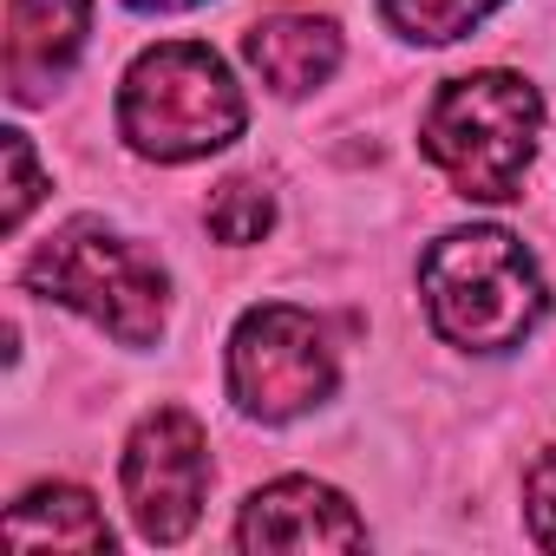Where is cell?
Instances as JSON below:
<instances>
[{"label": "cell", "mask_w": 556, "mask_h": 556, "mask_svg": "<svg viewBox=\"0 0 556 556\" xmlns=\"http://www.w3.org/2000/svg\"><path fill=\"white\" fill-rule=\"evenodd\" d=\"M419 295H426L432 328L465 354L517 348L549 308L530 249L517 236H504V229H452V236H439L426 249V262H419Z\"/></svg>", "instance_id": "6da1fadb"}, {"label": "cell", "mask_w": 556, "mask_h": 556, "mask_svg": "<svg viewBox=\"0 0 556 556\" xmlns=\"http://www.w3.org/2000/svg\"><path fill=\"white\" fill-rule=\"evenodd\" d=\"M249 105L229 79V66L197 47V40H164L131 60L125 92H118V131L138 157L157 164H190L242 138Z\"/></svg>", "instance_id": "7a4b0ae2"}, {"label": "cell", "mask_w": 556, "mask_h": 556, "mask_svg": "<svg viewBox=\"0 0 556 556\" xmlns=\"http://www.w3.org/2000/svg\"><path fill=\"white\" fill-rule=\"evenodd\" d=\"M27 289L99 321L125 348H151L164 334V315H170L164 268L138 242L112 236L99 216H73L66 229H53L40 242V255L27 262Z\"/></svg>", "instance_id": "3957f363"}, {"label": "cell", "mask_w": 556, "mask_h": 556, "mask_svg": "<svg viewBox=\"0 0 556 556\" xmlns=\"http://www.w3.org/2000/svg\"><path fill=\"white\" fill-rule=\"evenodd\" d=\"M543 131V99L517 73H465L426 112V157L471 203L517 197Z\"/></svg>", "instance_id": "277c9868"}, {"label": "cell", "mask_w": 556, "mask_h": 556, "mask_svg": "<svg viewBox=\"0 0 556 556\" xmlns=\"http://www.w3.org/2000/svg\"><path fill=\"white\" fill-rule=\"evenodd\" d=\"M229 393L249 419L289 426L334 393V348L315 315L289 302H262L229 334Z\"/></svg>", "instance_id": "5b68a950"}, {"label": "cell", "mask_w": 556, "mask_h": 556, "mask_svg": "<svg viewBox=\"0 0 556 556\" xmlns=\"http://www.w3.org/2000/svg\"><path fill=\"white\" fill-rule=\"evenodd\" d=\"M210 491V439L184 406H157L138 419L131 445H125V504L138 536L151 543H177Z\"/></svg>", "instance_id": "8992f818"}, {"label": "cell", "mask_w": 556, "mask_h": 556, "mask_svg": "<svg viewBox=\"0 0 556 556\" xmlns=\"http://www.w3.org/2000/svg\"><path fill=\"white\" fill-rule=\"evenodd\" d=\"M242 549H361L367 523L354 517V504L315 478H282L242 504L236 523Z\"/></svg>", "instance_id": "52a82bcc"}, {"label": "cell", "mask_w": 556, "mask_h": 556, "mask_svg": "<svg viewBox=\"0 0 556 556\" xmlns=\"http://www.w3.org/2000/svg\"><path fill=\"white\" fill-rule=\"evenodd\" d=\"M92 0H14L8 8V92L40 105L86 47Z\"/></svg>", "instance_id": "ba28073f"}, {"label": "cell", "mask_w": 556, "mask_h": 556, "mask_svg": "<svg viewBox=\"0 0 556 556\" xmlns=\"http://www.w3.org/2000/svg\"><path fill=\"white\" fill-rule=\"evenodd\" d=\"M242 53L262 73V86H275L282 99H302L328 86V73L341 66V27L321 14H268L242 34Z\"/></svg>", "instance_id": "9c48e42d"}, {"label": "cell", "mask_w": 556, "mask_h": 556, "mask_svg": "<svg viewBox=\"0 0 556 556\" xmlns=\"http://www.w3.org/2000/svg\"><path fill=\"white\" fill-rule=\"evenodd\" d=\"M14 549H112V523L79 484H40L8 510Z\"/></svg>", "instance_id": "30bf717a"}, {"label": "cell", "mask_w": 556, "mask_h": 556, "mask_svg": "<svg viewBox=\"0 0 556 556\" xmlns=\"http://www.w3.org/2000/svg\"><path fill=\"white\" fill-rule=\"evenodd\" d=\"M497 0H380V14L393 21V34L406 40H426V47H445L458 34H471Z\"/></svg>", "instance_id": "8fae6325"}, {"label": "cell", "mask_w": 556, "mask_h": 556, "mask_svg": "<svg viewBox=\"0 0 556 556\" xmlns=\"http://www.w3.org/2000/svg\"><path fill=\"white\" fill-rule=\"evenodd\" d=\"M268 223H275V203H268V190H262L255 177H229V184L210 197V229H216V242H229V249L262 242Z\"/></svg>", "instance_id": "7c38bea8"}, {"label": "cell", "mask_w": 556, "mask_h": 556, "mask_svg": "<svg viewBox=\"0 0 556 556\" xmlns=\"http://www.w3.org/2000/svg\"><path fill=\"white\" fill-rule=\"evenodd\" d=\"M8 144V229H21L27 223V210H34V197H40V170H34V144H27V131H0Z\"/></svg>", "instance_id": "4fadbf2b"}, {"label": "cell", "mask_w": 556, "mask_h": 556, "mask_svg": "<svg viewBox=\"0 0 556 556\" xmlns=\"http://www.w3.org/2000/svg\"><path fill=\"white\" fill-rule=\"evenodd\" d=\"M523 510H530V536H536L543 549H556V445L530 465V478H523Z\"/></svg>", "instance_id": "5bb4252c"}, {"label": "cell", "mask_w": 556, "mask_h": 556, "mask_svg": "<svg viewBox=\"0 0 556 556\" xmlns=\"http://www.w3.org/2000/svg\"><path fill=\"white\" fill-rule=\"evenodd\" d=\"M131 8H144V14H177V8H197V0H131Z\"/></svg>", "instance_id": "9a60e30c"}]
</instances>
